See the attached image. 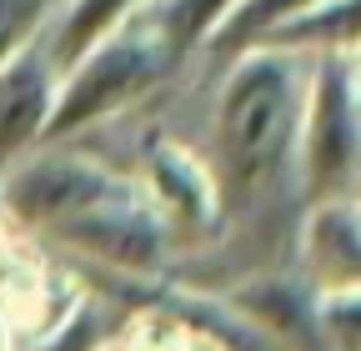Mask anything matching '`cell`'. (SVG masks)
<instances>
[{"mask_svg":"<svg viewBox=\"0 0 361 351\" xmlns=\"http://www.w3.org/2000/svg\"><path fill=\"white\" fill-rule=\"evenodd\" d=\"M306 101V61L251 46L231 56L211 111V176L221 206L261 201L296 176V136Z\"/></svg>","mask_w":361,"mask_h":351,"instance_id":"6da1fadb","label":"cell"},{"mask_svg":"<svg viewBox=\"0 0 361 351\" xmlns=\"http://www.w3.org/2000/svg\"><path fill=\"white\" fill-rule=\"evenodd\" d=\"M180 56L135 16L106 40H96L75 66L61 70L56 80V111L45 121V141H80L85 130H96L130 106H141L171 80Z\"/></svg>","mask_w":361,"mask_h":351,"instance_id":"7a4b0ae2","label":"cell"},{"mask_svg":"<svg viewBox=\"0 0 361 351\" xmlns=\"http://www.w3.org/2000/svg\"><path fill=\"white\" fill-rule=\"evenodd\" d=\"M361 176V66L356 51L306 61V101L296 136V196H356Z\"/></svg>","mask_w":361,"mask_h":351,"instance_id":"3957f363","label":"cell"},{"mask_svg":"<svg viewBox=\"0 0 361 351\" xmlns=\"http://www.w3.org/2000/svg\"><path fill=\"white\" fill-rule=\"evenodd\" d=\"M130 181V171L106 166L80 141H40L0 176V216L16 236L45 241L51 231L71 226L75 216L96 211Z\"/></svg>","mask_w":361,"mask_h":351,"instance_id":"277c9868","label":"cell"},{"mask_svg":"<svg viewBox=\"0 0 361 351\" xmlns=\"http://www.w3.org/2000/svg\"><path fill=\"white\" fill-rule=\"evenodd\" d=\"M51 251H66L75 261H90L121 281H151L161 271H171V226L161 221V211L141 196V186L126 181L111 201H101L96 211L75 216L71 226L45 236Z\"/></svg>","mask_w":361,"mask_h":351,"instance_id":"5b68a950","label":"cell"},{"mask_svg":"<svg viewBox=\"0 0 361 351\" xmlns=\"http://www.w3.org/2000/svg\"><path fill=\"white\" fill-rule=\"evenodd\" d=\"M296 281L311 296L361 291V206L356 196L306 201L296 221Z\"/></svg>","mask_w":361,"mask_h":351,"instance_id":"8992f818","label":"cell"},{"mask_svg":"<svg viewBox=\"0 0 361 351\" xmlns=\"http://www.w3.org/2000/svg\"><path fill=\"white\" fill-rule=\"evenodd\" d=\"M141 196L161 211V221L171 226V241L180 236H211L216 216H221V191L206 156H196L180 141H151L141 156V171L130 176Z\"/></svg>","mask_w":361,"mask_h":351,"instance_id":"52a82bcc","label":"cell"},{"mask_svg":"<svg viewBox=\"0 0 361 351\" xmlns=\"http://www.w3.org/2000/svg\"><path fill=\"white\" fill-rule=\"evenodd\" d=\"M56 80L61 70L40 51V40L0 66V176L45 141V121L56 111Z\"/></svg>","mask_w":361,"mask_h":351,"instance_id":"ba28073f","label":"cell"},{"mask_svg":"<svg viewBox=\"0 0 361 351\" xmlns=\"http://www.w3.org/2000/svg\"><path fill=\"white\" fill-rule=\"evenodd\" d=\"M151 0H56L51 20L40 30V51L51 56L56 70L75 66L96 40H106L111 30H121L126 20H135Z\"/></svg>","mask_w":361,"mask_h":351,"instance_id":"9c48e42d","label":"cell"},{"mask_svg":"<svg viewBox=\"0 0 361 351\" xmlns=\"http://www.w3.org/2000/svg\"><path fill=\"white\" fill-rule=\"evenodd\" d=\"M361 6L356 0H316L311 11L291 16L286 25H276L261 46L266 51H286V56H326V51H356V35H361Z\"/></svg>","mask_w":361,"mask_h":351,"instance_id":"30bf717a","label":"cell"},{"mask_svg":"<svg viewBox=\"0 0 361 351\" xmlns=\"http://www.w3.org/2000/svg\"><path fill=\"white\" fill-rule=\"evenodd\" d=\"M236 0H151V6L141 11V20L166 40V46L186 61L191 51H201L211 30L226 20V11H231Z\"/></svg>","mask_w":361,"mask_h":351,"instance_id":"8fae6325","label":"cell"},{"mask_svg":"<svg viewBox=\"0 0 361 351\" xmlns=\"http://www.w3.org/2000/svg\"><path fill=\"white\" fill-rule=\"evenodd\" d=\"M311 6H316V0H236V6L226 11V20L211 30V40H206L201 51L241 56V51L261 46L276 25H286L291 16H301V11H311Z\"/></svg>","mask_w":361,"mask_h":351,"instance_id":"7c38bea8","label":"cell"},{"mask_svg":"<svg viewBox=\"0 0 361 351\" xmlns=\"http://www.w3.org/2000/svg\"><path fill=\"white\" fill-rule=\"evenodd\" d=\"M51 11H56V0H0V66L20 56L25 46H35Z\"/></svg>","mask_w":361,"mask_h":351,"instance_id":"4fadbf2b","label":"cell"}]
</instances>
